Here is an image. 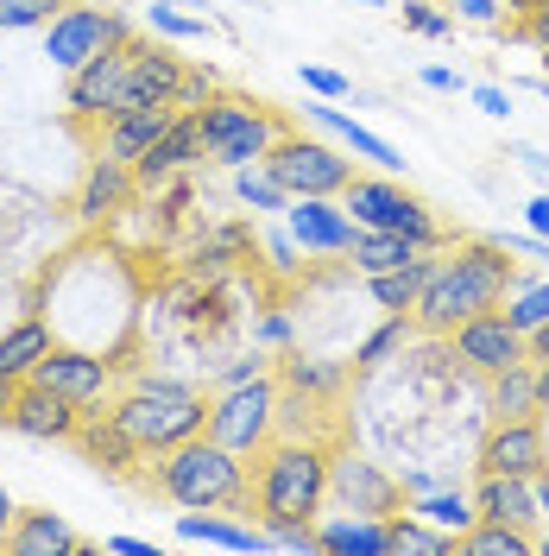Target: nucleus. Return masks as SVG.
I'll return each mask as SVG.
<instances>
[{
  "label": "nucleus",
  "instance_id": "f257e3e1",
  "mask_svg": "<svg viewBox=\"0 0 549 556\" xmlns=\"http://www.w3.org/2000/svg\"><path fill=\"white\" fill-rule=\"evenodd\" d=\"M518 285V260L499 247V235H448L443 247H430V278L417 291V329L423 336H448L461 329L468 316L499 311L506 291Z\"/></svg>",
  "mask_w": 549,
  "mask_h": 556
},
{
  "label": "nucleus",
  "instance_id": "f03ea898",
  "mask_svg": "<svg viewBox=\"0 0 549 556\" xmlns=\"http://www.w3.org/2000/svg\"><path fill=\"white\" fill-rule=\"evenodd\" d=\"M259 468L246 475V506L266 531H291V525H316L329 506V450L309 437H272L253 455Z\"/></svg>",
  "mask_w": 549,
  "mask_h": 556
},
{
  "label": "nucleus",
  "instance_id": "7ed1b4c3",
  "mask_svg": "<svg viewBox=\"0 0 549 556\" xmlns=\"http://www.w3.org/2000/svg\"><path fill=\"white\" fill-rule=\"evenodd\" d=\"M107 417H114L145 455H165V450H177L183 437H196V430L208 424V399H203V386H190V380L139 374L127 392L107 399Z\"/></svg>",
  "mask_w": 549,
  "mask_h": 556
},
{
  "label": "nucleus",
  "instance_id": "20e7f679",
  "mask_svg": "<svg viewBox=\"0 0 549 556\" xmlns=\"http://www.w3.org/2000/svg\"><path fill=\"white\" fill-rule=\"evenodd\" d=\"M152 486L171 506H246V455H234L228 443H215L208 430L183 437L177 450H165L152 462Z\"/></svg>",
  "mask_w": 549,
  "mask_h": 556
},
{
  "label": "nucleus",
  "instance_id": "39448f33",
  "mask_svg": "<svg viewBox=\"0 0 549 556\" xmlns=\"http://www.w3.org/2000/svg\"><path fill=\"white\" fill-rule=\"evenodd\" d=\"M196 134H203V159H215L221 172H241V165H259L291 127L278 108L253 102V96H208L196 108Z\"/></svg>",
  "mask_w": 549,
  "mask_h": 556
},
{
  "label": "nucleus",
  "instance_id": "423d86ee",
  "mask_svg": "<svg viewBox=\"0 0 549 556\" xmlns=\"http://www.w3.org/2000/svg\"><path fill=\"white\" fill-rule=\"evenodd\" d=\"M342 208L354 215V228H385V235H405L417 253H430V247L448 241V228L430 215L423 197H411L398 172H354L342 190Z\"/></svg>",
  "mask_w": 549,
  "mask_h": 556
},
{
  "label": "nucleus",
  "instance_id": "0eeeda50",
  "mask_svg": "<svg viewBox=\"0 0 549 556\" xmlns=\"http://www.w3.org/2000/svg\"><path fill=\"white\" fill-rule=\"evenodd\" d=\"M215 443H228L234 455H259L278 437V380L259 374V380H234L208 399V424Z\"/></svg>",
  "mask_w": 549,
  "mask_h": 556
},
{
  "label": "nucleus",
  "instance_id": "6e6552de",
  "mask_svg": "<svg viewBox=\"0 0 549 556\" xmlns=\"http://www.w3.org/2000/svg\"><path fill=\"white\" fill-rule=\"evenodd\" d=\"M266 172L291 190V197H342L347 177H354V152L342 139H309V134H284L266 152Z\"/></svg>",
  "mask_w": 549,
  "mask_h": 556
},
{
  "label": "nucleus",
  "instance_id": "1a4fd4ad",
  "mask_svg": "<svg viewBox=\"0 0 549 556\" xmlns=\"http://www.w3.org/2000/svg\"><path fill=\"white\" fill-rule=\"evenodd\" d=\"M133 38V26L120 20V13H107V7H89V0H69L64 13L44 26V58H51V70H82L89 58H102L107 45H127Z\"/></svg>",
  "mask_w": 549,
  "mask_h": 556
},
{
  "label": "nucleus",
  "instance_id": "9d476101",
  "mask_svg": "<svg viewBox=\"0 0 549 556\" xmlns=\"http://www.w3.org/2000/svg\"><path fill=\"white\" fill-rule=\"evenodd\" d=\"M26 380L51 386V392H64L69 405H82V412H95L114 399V361L95 354V348H76V342H51L38 354V367Z\"/></svg>",
  "mask_w": 549,
  "mask_h": 556
},
{
  "label": "nucleus",
  "instance_id": "9b49d317",
  "mask_svg": "<svg viewBox=\"0 0 549 556\" xmlns=\"http://www.w3.org/2000/svg\"><path fill=\"white\" fill-rule=\"evenodd\" d=\"M329 493L342 500V513H367V519H392L405 506V481L373 462V455H329Z\"/></svg>",
  "mask_w": 549,
  "mask_h": 556
},
{
  "label": "nucleus",
  "instance_id": "f8f14e48",
  "mask_svg": "<svg viewBox=\"0 0 549 556\" xmlns=\"http://www.w3.org/2000/svg\"><path fill=\"white\" fill-rule=\"evenodd\" d=\"M448 348H455V361H461L468 374H481V380L506 374L518 361H531V336L512 329L499 311H481V316H468L461 329H448Z\"/></svg>",
  "mask_w": 549,
  "mask_h": 556
},
{
  "label": "nucleus",
  "instance_id": "ddd939ff",
  "mask_svg": "<svg viewBox=\"0 0 549 556\" xmlns=\"http://www.w3.org/2000/svg\"><path fill=\"white\" fill-rule=\"evenodd\" d=\"M474 468L481 475H544L549 468V430L544 412L537 417H493L474 450Z\"/></svg>",
  "mask_w": 549,
  "mask_h": 556
},
{
  "label": "nucleus",
  "instance_id": "4468645a",
  "mask_svg": "<svg viewBox=\"0 0 549 556\" xmlns=\"http://www.w3.org/2000/svg\"><path fill=\"white\" fill-rule=\"evenodd\" d=\"M133 45V38H127ZM127 45H107L102 58H89L82 70H69V114L82 127H102L127 108Z\"/></svg>",
  "mask_w": 549,
  "mask_h": 556
},
{
  "label": "nucleus",
  "instance_id": "2eb2a0df",
  "mask_svg": "<svg viewBox=\"0 0 549 556\" xmlns=\"http://www.w3.org/2000/svg\"><path fill=\"white\" fill-rule=\"evenodd\" d=\"M284 228L316 260H342L347 241H354V215L342 208V197H291L284 203Z\"/></svg>",
  "mask_w": 549,
  "mask_h": 556
},
{
  "label": "nucleus",
  "instance_id": "dca6fc26",
  "mask_svg": "<svg viewBox=\"0 0 549 556\" xmlns=\"http://www.w3.org/2000/svg\"><path fill=\"white\" fill-rule=\"evenodd\" d=\"M76 455L95 468V475H114V481H139V462H145V450H139L133 437L107 417V405H95V412H82V424H76Z\"/></svg>",
  "mask_w": 549,
  "mask_h": 556
},
{
  "label": "nucleus",
  "instance_id": "f3484780",
  "mask_svg": "<svg viewBox=\"0 0 549 556\" xmlns=\"http://www.w3.org/2000/svg\"><path fill=\"white\" fill-rule=\"evenodd\" d=\"M139 203V177L133 165H114V159H95L89 172H82V190H76V222L82 228H114L127 208Z\"/></svg>",
  "mask_w": 549,
  "mask_h": 556
},
{
  "label": "nucleus",
  "instance_id": "a211bd4d",
  "mask_svg": "<svg viewBox=\"0 0 549 556\" xmlns=\"http://www.w3.org/2000/svg\"><path fill=\"white\" fill-rule=\"evenodd\" d=\"M76 424H82V405H69L64 392H51V386H38V380H20V392H13V424L7 430H20L33 443H69Z\"/></svg>",
  "mask_w": 549,
  "mask_h": 556
},
{
  "label": "nucleus",
  "instance_id": "6ab92c4d",
  "mask_svg": "<svg viewBox=\"0 0 549 556\" xmlns=\"http://www.w3.org/2000/svg\"><path fill=\"white\" fill-rule=\"evenodd\" d=\"M203 165V134H196V114H171V127L145 146V159L133 165L139 190H158V184H177V177Z\"/></svg>",
  "mask_w": 549,
  "mask_h": 556
},
{
  "label": "nucleus",
  "instance_id": "aec40b11",
  "mask_svg": "<svg viewBox=\"0 0 549 556\" xmlns=\"http://www.w3.org/2000/svg\"><path fill=\"white\" fill-rule=\"evenodd\" d=\"M177 108L165 102H139V108H120L114 121H102V139H95V159H114V165H139L145 146L171 127Z\"/></svg>",
  "mask_w": 549,
  "mask_h": 556
},
{
  "label": "nucleus",
  "instance_id": "412c9836",
  "mask_svg": "<svg viewBox=\"0 0 549 556\" xmlns=\"http://www.w3.org/2000/svg\"><path fill=\"white\" fill-rule=\"evenodd\" d=\"M537 475H481L474 481V519H499V525H518V531H537Z\"/></svg>",
  "mask_w": 549,
  "mask_h": 556
},
{
  "label": "nucleus",
  "instance_id": "4be33fe9",
  "mask_svg": "<svg viewBox=\"0 0 549 556\" xmlns=\"http://www.w3.org/2000/svg\"><path fill=\"white\" fill-rule=\"evenodd\" d=\"M177 538L183 544H208V551H272V531L266 525H241V519H221L215 506H183L177 513Z\"/></svg>",
  "mask_w": 549,
  "mask_h": 556
},
{
  "label": "nucleus",
  "instance_id": "5701e85b",
  "mask_svg": "<svg viewBox=\"0 0 549 556\" xmlns=\"http://www.w3.org/2000/svg\"><path fill=\"white\" fill-rule=\"evenodd\" d=\"M304 114L316 121V127H322V134H335V139H342V146L354 152V159H360V165H373V172H405L398 146H392V139H379L373 127H360V121H354L347 108H335V102H322V96H316V102H309Z\"/></svg>",
  "mask_w": 549,
  "mask_h": 556
},
{
  "label": "nucleus",
  "instance_id": "b1692460",
  "mask_svg": "<svg viewBox=\"0 0 549 556\" xmlns=\"http://www.w3.org/2000/svg\"><path fill=\"white\" fill-rule=\"evenodd\" d=\"M316 551L322 556H392V538H385V519H367V513H322V519H316Z\"/></svg>",
  "mask_w": 549,
  "mask_h": 556
},
{
  "label": "nucleus",
  "instance_id": "393cba45",
  "mask_svg": "<svg viewBox=\"0 0 549 556\" xmlns=\"http://www.w3.org/2000/svg\"><path fill=\"white\" fill-rule=\"evenodd\" d=\"M417 336H423V329H417L411 311H385V323H379V329H367V336L354 342V374H367V380H373V374H385L392 361H405V354L417 348Z\"/></svg>",
  "mask_w": 549,
  "mask_h": 556
},
{
  "label": "nucleus",
  "instance_id": "a878e982",
  "mask_svg": "<svg viewBox=\"0 0 549 556\" xmlns=\"http://www.w3.org/2000/svg\"><path fill=\"white\" fill-rule=\"evenodd\" d=\"M7 551H20V556H69V551H82V538L64 525V513H20L13 519V531H7Z\"/></svg>",
  "mask_w": 549,
  "mask_h": 556
},
{
  "label": "nucleus",
  "instance_id": "bb28decb",
  "mask_svg": "<svg viewBox=\"0 0 549 556\" xmlns=\"http://www.w3.org/2000/svg\"><path fill=\"white\" fill-rule=\"evenodd\" d=\"M272 380L284 386V392H304V399H335V392L347 386V367L342 361H322V354H297V348H291V354L278 361Z\"/></svg>",
  "mask_w": 549,
  "mask_h": 556
},
{
  "label": "nucleus",
  "instance_id": "cd10ccee",
  "mask_svg": "<svg viewBox=\"0 0 549 556\" xmlns=\"http://www.w3.org/2000/svg\"><path fill=\"white\" fill-rule=\"evenodd\" d=\"M51 342H58V336H51V323H44V316L13 323V329L0 336V380H26V374L38 367V354H44Z\"/></svg>",
  "mask_w": 549,
  "mask_h": 556
},
{
  "label": "nucleus",
  "instance_id": "c85d7f7f",
  "mask_svg": "<svg viewBox=\"0 0 549 556\" xmlns=\"http://www.w3.org/2000/svg\"><path fill=\"white\" fill-rule=\"evenodd\" d=\"M354 273H385V266H405V260H417V247L405 241V235H385V228H354V241H347L342 253Z\"/></svg>",
  "mask_w": 549,
  "mask_h": 556
},
{
  "label": "nucleus",
  "instance_id": "c756f323",
  "mask_svg": "<svg viewBox=\"0 0 549 556\" xmlns=\"http://www.w3.org/2000/svg\"><path fill=\"white\" fill-rule=\"evenodd\" d=\"M423 278H430V253H417L405 266H385V273H367V298H373L379 311H411Z\"/></svg>",
  "mask_w": 549,
  "mask_h": 556
},
{
  "label": "nucleus",
  "instance_id": "7c9ffc66",
  "mask_svg": "<svg viewBox=\"0 0 549 556\" xmlns=\"http://www.w3.org/2000/svg\"><path fill=\"white\" fill-rule=\"evenodd\" d=\"M486 412L493 417H537V367L518 361L506 374L486 380Z\"/></svg>",
  "mask_w": 549,
  "mask_h": 556
},
{
  "label": "nucleus",
  "instance_id": "2f4dec72",
  "mask_svg": "<svg viewBox=\"0 0 549 556\" xmlns=\"http://www.w3.org/2000/svg\"><path fill=\"white\" fill-rule=\"evenodd\" d=\"M455 551H468V556H537V531H518V525H499V519H474L455 538Z\"/></svg>",
  "mask_w": 549,
  "mask_h": 556
},
{
  "label": "nucleus",
  "instance_id": "473e14b6",
  "mask_svg": "<svg viewBox=\"0 0 549 556\" xmlns=\"http://www.w3.org/2000/svg\"><path fill=\"white\" fill-rule=\"evenodd\" d=\"M405 513H417V519H430V525H443L448 538H461V531L474 525V500L448 481V486H430V493H411V500H405Z\"/></svg>",
  "mask_w": 549,
  "mask_h": 556
},
{
  "label": "nucleus",
  "instance_id": "72a5a7b5",
  "mask_svg": "<svg viewBox=\"0 0 549 556\" xmlns=\"http://www.w3.org/2000/svg\"><path fill=\"white\" fill-rule=\"evenodd\" d=\"M385 538H392V556H455V538H448L443 525L417 519V513H392Z\"/></svg>",
  "mask_w": 549,
  "mask_h": 556
},
{
  "label": "nucleus",
  "instance_id": "f704fd0d",
  "mask_svg": "<svg viewBox=\"0 0 549 556\" xmlns=\"http://www.w3.org/2000/svg\"><path fill=\"white\" fill-rule=\"evenodd\" d=\"M234 203L253 208V215H284L291 190H284V184L266 172V159H259V165H241V172H234Z\"/></svg>",
  "mask_w": 549,
  "mask_h": 556
},
{
  "label": "nucleus",
  "instance_id": "c9c22d12",
  "mask_svg": "<svg viewBox=\"0 0 549 556\" xmlns=\"http://www.w3.org/2000/svg\"><path fill=\"white\" fill-rule=\"evenodd\" d=\"M506 323H512V329H524V336H531V329H544L549 323V273L544 278H518L512 291H506Z\"/></svg>",
  "mask_w": 549,
  "mask_h": 556
},
{
  "label": "nucleus",
  "instance_id": "e433bc0d",
  "mask_svg": "<svg viewBox=\"0 0 549 556\" xmlns=\"http://www.w3.org/2000/svg\"><path fill=\"white\" fill-rule=\"evenodd\" d=\"M145 26L165 33V38H208L215 33L203 13H183V0H152V7H145Z\"/></svg>",
  "mask_w": 549,
  "mask_h": 556
},
{
  "label": "nucleus",
  "instance_id": "4c0bfd02",
  "mask_svg": "<svg viewBox=\"0 0 549 556\" xmlns=\"http://www.w3.org/2000/svg\"><path fill=\"white\" fill-rule=\"evenodd\" d=\"M69 0H0V33H26V26H51Z\"/></svg>",
  "mask_w": 549,
  "mask_h": 556
},
{
  "label": "nucleus",
  "instance_id": "58836bf2",
  "mask_svg": "<svg viewBox=\"0 0 549 556\" xmlns=\"http://www.w3.org/2000/svg\"><path fill=\"white\" fill-rule=\"evenodd\" d=\"M405 33H417V38H448V33H455V13H448L443 0H405Z\"/></svg>",
  "mask_w": 549,
  "mask_h": 556
},
{
  "label": "nucleus",
  "instance_id": "ea45409f",
  "mask_svg": "<svg viewBox=\"0 0 549 556\" xmlns=\"http://www.w3.org/2000/svg\"><path fill=\"white\" fill-rule=\"evenodd\" d=\"M297 76H304V89H309V96H322V102H342L347 89H354V83H347L342 70H329V64H304Z\"/></svg>",
  "mask_w": 549,
  "mask_h": 556
},
{
  "label": "nucleus",
  "instance_id": "a19ab883",
  "mask_svg": "<svg viewBox=\"0 0 549 556\" xmlns=\"http://www.w3.org/2000/svg\"><path fill=\"white\" fill-rule=\"evenodd\" d=\"M259 253H266V266H272V273H297V253H304V247L291 241V228H272V235H266V241H259Z\"/></svg>",
  "mask_w": 549,
  "mask_h": 556
},
{
  "label": "nucleus",
  "instance_id": "79ce46f5",
  "mask_svg": "<svg viewBox=\"0 0 549 556\" xmlns=\"http://www.w3.org/2000/svg\"><path fill=\"white\" fill-rule=\"evenodd\" d=\"M291 336H297L291 311H266L259 323H253V342H259V348H291Z\"/></svg>",
  "mask_w": 549,
  "mask_h": 556
},
{
  "label": "nucleus",
  "instance_id": "37998d69",
  "mask_svg": "<svg viewBox=\"0 0 549 556\" xmlns=\"http://www.w3.org/2000/svg\"><path fill=\"white\" fill-rule=\"evenodd\" d=\"M448 13L468 26H506V0H448Z\"/></svg>",
  "mask_w": 549,
  "mask_h": 556
},
{
  "label": "nucleus",
  "instance_id": "c03bdc74",
  "mask_svg": "<svg viewBox=\"0 0 549 556\" xmlns=\"http://www.w3.org/2000/svg\"><path fill=\"white\" fill-rule=\"evenodd\" d=\"M474 108H481V114H493V121H506V114H512V89L481 83V89H474Z\"/></svg>",
  "mask_w": 549,
  "mask_h": 556
},
{
  "label": "nucleus",
  "instance_id": "a18cd8bd",
  "mask_svg": "<svg viewBox=\"0 0 549 556\" xmlns=\"http://www.w3.org/2000/svg\"><path fill=\"white\" fill-rule=\"evenodd\" d=\"M524 228H531V235H544V241H549V184L537 190V197H531V203H524Z\"/></svg>",
  "mask_w": 549,
  "mask_h": 556
},
{
  "label": "nucleus",
  "instance_id": "49530a36",
  "mask_svg": "<svg viewBox=\"0 0 549 556\" xmlns=\"http://www.w3.org/2000/svg\"><path fill=\"white\" fill-rule=\"evenodd\" d=\"M512 159L537 177V184H549V152H544V146H512Z\"/></svg>",
  "mask_w": 549,
  "mask_h": 556
},
{
  "label": "nucleus",
  "instance_id": "de8ad7c7",
  "mask_svg": "<svg viewBox=\"0 0 549 556\" xmlns=\"http://www.w3.org/2000/svg\"><path fill=\"white\" fill-rule=\"evenodd\" d=\"M102 551H114V556H152V538H127V531H114Z\"/></svg>",
  "mask_w": 549,
  "mask_h": 556
},
{
  "label": "nucleus",
  "instance_id": "09e8293b",
  "mask_svg": "<svg viewBox=\"0 0 549 556\" xmlns=\"http://www.w3.org/2000/svg\"><path fill=\"white\" fill-rule=\"evenodd\" d=\"M417 76H423V89H461V70H448V64H430Z\"/></svg>",
  "mask_w": 549,
  "mask_h": 556
},
{
  "label": "nucleus",
  "instance_id": "8fccbe9b",
  "mask_svg": "<svg viewBox=\"0 0 549 556\" xmlns=\"http://www.w3.org/2000/svg\"><path fill=\"white\" fill-rule=\"evenodd\" d=\"M512 33H518V38H531V45H544V51H549V7H544V13H531L524 26H512Z\"/></svg>",
  "mask_w": 549,
  "mask_h": 556
},
{
  "label": "nucleus",
  "instance_id": "3c124183",
  "mask_svg": "<svg viewBox=\"0 0 549 556\" xmlns=\"http://www.w3.org/2000/svg\"><path fill=\"white\" fill-rule=\"evenodd\" d=\"M549 0H512V7H506V20H512V26H524V20H531V13H544Z\"/></svg>",
  "mask_w": 549,
  "mask_h": 556
},
{
  "label": "nucleus",
  "instance_id": "603ef678",
  "mask_svg": "<svg viewBox=\"0 0 549 556\" xmlns=\"http://www.w3.org/2000/svg\"><path fill=\"white\" fill-rule=\"evenodd\" d=\"M13 519H20V506H13V493L0 486V544H7V531H13Z\"/></svg>",
  "mask_w": 549,
  "mask_h": 556
},
{
  "label": "nucleus",
  "instance_id": "864d4df0",
  "mask_svg": "<svg viewBox=\"0 0 549 556\" xmlns=\"http://www.w3.org/2000/svg\"><path fill=\"white\" fill-rule=\"evenodd\" d=\"M13 392H20V380H0V430L13 424Z\"/></svg>",
  "mask_w": 549,
  "mask_h": 556
},
{
  "label": "nucleus",
  "instance_id": "5fc2aeb1",
  "mask_svg": "<svg viewBox=\"0 0 549 556\" xmlns=\"http://www.w3.org/2000/svg\"><path fill=\"white\" fill-rule=\"evenodd\" d=\"M531 361H549V323L544 329H531Z\"/></svg>",
  "mask_w": 549,
  "mask_h": 556
},
{
  "label": "nucleus",
  "instance_id": "6e6d98bb",
  "mask_svg": "<svg viewBox=\"0 0 549 556\" xmlns=\"http://www.w3.org/2000/svg\"><path fill=\"white\" fill-rule=\"evenodd\" d=\"M537 556H549V531H544V538H537Z\"/></svg>",
  "mask_w": 549,
  "mask_h": 556
},
{
  "label": "nucleus",
  "instance_id": "4d7b16f0",
  "mask_svg": "<svg viewBox=\"0 0 549 556\" xmlns=\"http://www.w3.org/2000/svg\"><path fill=\"white\" fill-rule=\"evenodd\" d=\"M354 7H385V0H354Z\"/></svg>",
  "mask_w": 549,
  "mask_h": 556
},
{
  "label": "nucleus",
  "instance_id": "13d9d810",
  "mask_svg": "<svg viewBox=\"0 0 549 556\" xmlns=\"http://www.w3.org/2000/svg\"><path fill=\"white\" fill-rule=\"evenodd\" d=\"M544 430H549V412H544Z\"/></svg>",
  "mask_w": 549,
  "mask_h": 556
}]
</instances>
